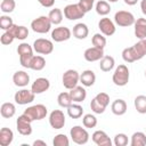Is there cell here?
Segmentation results:
<instances>
[{"label": "cell", "mask_w": 146, "mask_h": 146, "mask_svg": "<svg viewBox=\"0 0 146 146\" xmlns=\"http://www.w3.org/2000/svg\"><path fill=\"white\" fill-rule=\"evenodd\" d=\"M33 46H30L26 42H22L21 44H18L17 47V54L19 55V63L23 67L25 68H30L32 58H33Z\"/></svg>", "instance_id": "6da1fadb"}, {"label": "cell", "mask_w": 146, "mask_h": 146, "mask_svg": "<svg viewBox=\"0 0 146 146\" xmlns=\"http://www.w3.org/2000/svg\"><path fill=\"white\" fill-rule=\"evenodd\" d=\"M129 79H130L129 68L124 64L119 65L115 68V71L113 73V76H112L113 83L115 86H117V87H124V86H127L128 82H129Z\"/></svg>", "instance_id": "7a4b0ae2"}, {"label": "cell", "mask_w": 146, "mask_h": 146, "mask_svg": "<svg viewBox=\"0 0 146 146\" xmlns=\"http://www.w3.org/2000/svg\"><path fill=\"white\" fill-rule=\"evenodd\" d=\"M51 25L52 24L48 16H40L31 22L32 31L35 33H40V34H44V33L49 32L51 29Z\"/></svg>", "instance_id": "3957f363"}, {"label": "cell", "mask_w": 146, "mask_h": 146, "mask_svg": "<svg viewBox=\"0 0 146 146\" xmlns=\"http://www.w3.org/2000/svg\"><path fill=\"white\" fill-rule=\"evenodd\" d=\"M70 136L73 143L78 145H84L89 140V132L86 128H82L81 125H74L70 130Z\"/></svg>", "instance_id": "277c9868"}, {"label": "cell", "mask_w": 146, "mask_h": 146, "mask_svg": "<svg viewBox=\"0 0 146 146\" xmlns=\"http://www.w3.org/2000/svg\"><path fill=\"white\" fill-rule=\"evenodd\" d=\"M24 114H26L32 121H40L42 119H44L48 114V110L44 105L42 104H36L33 106L27 107L24 111Z\"/></svg>", "instance_id": "5b68a950"}, {"label": "cell", "mask_w": 146, "mask_h": 146, "mask_svg": "<svg viewBox=\"0 0 146 146\" xmlns=\"http://www.w3.org/2000/svg\"><path fill=\"white\" fill-rule=\"evenodd\" d=\"M79 81H80V74H79V72L76 70H72V68L65 71L64 74H63V78H62L63 86L66 89H68V90H71L74 87H76L78 83H79Z\"/></svg>", "instance_id": "8992f818"}, {"label": "cell", "mask_w": 146, "mask_h": 146, "mask_svg": "<svg viewBox=\"0 0 146 146\" xmlns=\"http://www.w3.org/2000/svg\"><path fill=\"white\" fill-rule=\"evenodd\" d=\"M33 49L36 54L49 55L54 51V43H52V41H50L48 39L39 38L33 42Z\"/></svg>", "instance_id": "52a82bcc"}, {"label": "cell", "mask_w": 146, "mask_h": 146, "mask_svg": "<svg viewBox=\"0 0 146 146\" xmlns=\"http://www.w3.org/2000/svg\"><path fill=\"white\" fill-rule=\"evenodd\" d=\"M135 16L127 10H119L115 13L114 15V22L116 25L122 26V27H127V26H131L135 24Z\"/></svg>", "instance_id": "ba28073f"}, {"label": "cell", "mask_w": 146, "mask_h": 146, "mask_svg": "<svg viewBox=\"0 0 146 146\" xmlns=\"http://www.w3.org/2000/svg\"><path fill=\"white\" fill-rule=\"evenodd\" d=\"M32 120L26 115V114H22L18 116L17 121H16V128L17 131L22 135V136H30L32 133Z\"/></svg>", "instance_id": "9c48e42d"}, {"label": "cell", "mask_w": 146, "mask_h": 146, "mask_svg": "<svg viewBox=\"0 0 146 146\" xmlns=\"http://www.w3.org/2000/svg\"><path fill=\"white\" fill-rule=\"evenodd\" d=\"M84 14L86 13L81 9L79 3H71V5L65 6V8H64V16L68 21L80 19V18H82L84 16Z\"/></svg>", "instance_id": "30bf717a"}, {"label": "cell", "mask_w": 146, "mask_h": 146, "mask_svg": "<svg viewBox=\"0 0 146 146\" xmlns=\"http://www.w3.org/2000/svg\"><path fill=\"white\" fill-rule=\"evenodd\" d=\"M35 94L32 90L29 89H21L15 92L14 95V100L18 105H27L34 100Z\"/></svg>", "instance_id": "8fae6325"}, {"label": "cell", "mask_w": 146, "mask_h": 146, "mask_svg": "<svg viewBox=\"0 0 146 146\" xmlns=\"http://www.w3.org/2000/svg\"><path fill=\"white\" fill-rule=\"evenodd\" d=\"M49 124L52 129H62L65 125V114L60 110H54L49 114Z\"/></svg>", "instance_id": "7c38bea8"}, {"label": "cell", "mask_w": 146, "mask_h": 146, "mask_svg": "<svg viewBox=\"0 0 146 146\" xmlns=\"http://www.w3.org/2000/svg\"><path fill=\"white\" fill-rule=\"evenodd\" d=\"M72 36V31L66 26H58L51 31V39L55 42L67 41Z\"/></svg>", "instance_id": "4fadbf2b"}, {"label": "cell", "mask_w": 146, "mask_h": 146, "mask_svg": "<svg viewBox=\"0 0 146 146\" xmlns=\"http://www.w3.org/2000/svg\"><path fill=\"white\" fill-rule=\"evenodd\" d=\"M98 29L100 30V33L104 34L105 36H111L116 31L115 24L108 17H103V18L99 19V22H98Z\"/></svg>", "instance_id": "5bb4252c"}, {"label": "cell", "mask_w": 146, "mask_h": 146, "mask_svg": "<svg viewBox=\"0 0 146 146\" xmlns=\"http://www.w3.org/2000/svg\"><path fill=\"white\" fill-rule=\"evenodd\" d=\"M83 57L87 62H97L100 60L104 57V49L97 48V47H90L84 50Z\"/></svg>", "instance_id": "9a60e30c"}, {"label": "cell", "mask_w": 146, "mask_h": 146, "mask_svg": "<svg viewBox=\"0 0 146 146\" xmlns=\"http://www.w3.org/2000/svg\"><path fill=\"white\" fill-rule=\"evenodd\" d=\"M49 88H50V82H49V80L47 78H38V79L34 80V82L31 86V90L35 95L43 94Z\"/></svg>", "instance_id": "2e32d148"}, {"label": "cell", "mask_w": 146, "mask_h": 146, "mask_svg": "<svg viewBox=\"0 0 146 146\" xmlns=\"http://www.w3.org/2000/svg\"><path fill=\"white\" fill-rule=\"evenodd\" d=\"M91 139L92 141L97 145V146H112V140L111 138L107 136V133L103 130H96L92 135H91Z\"/></svg>", "instance_id": "e0dca14e"}, {"label": "cell", "mask_w": 146, "mask_h": 146, "mask_svg": "<svg viewBox=\"0 0 146 146\" xmlns=\"http://www.w3.org/2000/svg\"><path fill=\"white\" fill-rule=\"evenodd\" d=\"M13 82L16 87L24 88L30 83V75L25 71H16L13 75Z\"/></svg>", "instance_id": "ac0fdd59"}, {"label": "cell", "mask_w": 146, "mask_h": 146, "mask_svg": "<svg viewBox=\"0 0 146 146\" xmlns=\"http://www.w3.org/2000/svg\"><path fill=\"white\" fill-rule=\"evenodd\" d=\"M72 34L75 39L78 40H83L88 36L89 34V29L88 26L84 24V23H78L73 26V31H72Z\"/></svg>", "instance_id": "d6986e66"}, {"label": "cell", "mask_w": 146, "mask_h": 146, "mask_svg": "<svg viewBox=\"0 0 146 146\" xmlns=\"http://www.w3.org/2000/svg\"><path fill=\"white\" fill-rule=\"evenodd\" d=\"M135 35L139 40L146 39V18H138L135 21Z\"/></svg>", "instance_id": "ffe728a7"}, {"label": "cell", "mask_w": 146, "mask_h": 146, "mask_svg": "<svg viewBox=\"0 0 146 146\" xmlns=\"http://www.w3.org/2000/svg\"><path fill=\"white\" fill-rule=\"evenodd\" d=\"M80 82L84 87H91L96 82V74L91 70H86L80 74Z\"/></svg>", "instance_id": "44dd1931"}, {"label": "cell", "mask_w": 146, "mask_h": 146, "mask_svg": "<svg viewBox=\"0 0 146 146\" xmlns=\"http://www.w3.org/2000/svg\"><path fill=\"white\" fill-rule=\"evenodd\" d=\"M70 95H71V98L74 103H82L87 97V91L83 87L76 86L70 90Z\"/></svg>", "instance_id": "7402d4cb"}, {"label": "cell", "mask_w": 146, "mask_h": 146, "mask_svg": "<svg viewBox=\"0 0 146 146\" xmlns=\"http://www.w3.org/2000/svg\"><path fill=\"white\" fill-rule=\"evenodd\" d=\"M111 111L114 115L121 116L127 112V103L123 99H115L111 105Z\"/></svg>", "instance_id": "603a6c76"}, {"label": "cell", "mask_w": 146, "mask_h": 146, "mask_svg": "<svg viewBox=\"0 0 146 146\" xmlns=\"http://www.w3.org/2000/svg\"><path fill=\"white\" fill-rule=\"evenodd\" d=\"M14 140V132L9 128H1L0 130V145L9 146Z\"/></svg>", "instance_id": "cb8c5ba5"}, {"label": "cell", "mask_w": 146, "mask_h": 146, "mask_svg": "<svg viewBox=\"0 0 146 146\" xmlns=\"http://www.w3.org/2000/svg\"><path fill=\"white\" fill-rule=\"evenodd\" d=\"M9 30L15 35V38L18 39V40H25L29 36V30L24 25H16V24H14Z\"/></svg>", "instance_id": "d4e9b609"}, {"label": "cell", "mask_w": 146, "mask_h": 146, "mask_svg": "<svg viewBox=\"0 0 146 146\" xmlns=\"http://www.w3.org/2000/svg\"><path fill=\"white\" fill-rule=\"evenodd\" d=\"M115 65V60L112 56L110 55H104V57L99 60V68L103 71V72H110L113 70Z\"/></svg>", "instance_id": "484cf974"}, {"label": "cell", "mask_w": 146, "mask_h": 146, "mask_svg": "<svg viewBox=\"0 0 146 146\" xmlns=\"http://www.w3.org/2000/svg\"><path fill=\"white\" fill-rule=\"evenodd\" d=\"M0 113H1V116L5 117V119H10L15 115L16 113V107L13 103L10 102H7V103H3L0 107Z\"/></svg>", "instance_id": "4316f807"}, {"label": "cell", "mask_w": 146, "mask_h": 146, "mask_svg": "<svg viewBox=\"0 0 146 146\" xmlns=\"http://www.w3.org/2000/svg\"><path fill=\"white\" fill-rule=\"evenodd\" d=\"M122 58L127 63H133L136 60H139V57L135 50L133 47H128L122 50Z\"/></svg>", "instance_id": "83f0119b"}, {"label": "cell", "mask_w": 146, "mask_h": 146, "mask_svg": "<svg viewBox=\"0 0 146 146\" xmlns=\"http://www.w3.org/2000/svg\"><path fill=\"white\" fill-rule=\"evenodd\" d=\"M82 114H83V107L79 103H75V104L72 103L67 107V115L71 119H80Z\"/></svg>", "instance_id": "f1b7e54d"}, {"label": "cell", "mask_w": 146, "mask_h": 146, "mask_svg": "<svg viewBox=\"0 0 146 146\" xmlns=\"http://www.w3.org/2000/svg\"><path fill=\"white\" fill-rule=\"evenodd\" d=\"M131 146H146V133L141 131L133 132L130 140Z\"/></svg>", "instance_id": "f546056e"}, {"label": "cell", "mask_w": 146, "mask_h": 146, "mask_svg": "<svg viewBox=\"0 0 146 146\" xmlns=\"http://www.w3.org/2000/svg\"><path fill=\"white\" fill-rule=\"evenodd\" d=\"M63 16H64V13L59 8H54L48 14L49 19H50L51 24H54V25H59L63 21Z\"/></svg>", "instance_id": "4dcf8cb0"}, {"label": "cell", "mask_w": 146, "mask_h": 146, "mask_svg": "<svg viewBox=\"0 0 146 146\" xmlns=\"http://www.w3.org/2000/svg\"><path fill=\"white\" fill-rule=\"evenodd\" d=\"M95 9H96V13H97L98 15H100V16H106V15H108L110 11H111V6H110V2H107V1H105V0H99V1H97Z\"/></svg>", "instance_id": "1f68e13d"}, {"label": "cell", "mask_w": 146, "mask_h": 146, "mask_svg": "<svg viewBox=\"0 0 146 146\" xmlns=\"http://www.w3.org/2000/svg\"><path fill=\"white\" fill-rule=\"evenodd\" d=\"M44 66H46V59L40 55H36V56L34 55L32 58L30 68L33 71H41L44 68Z\"/></svg>", "instance_id": "d6a6232c"}, {"label": "cell", "mask_w": 146, "mask_h": 146, "mask_svg": "<svg viewBox=\"0 0 146 146\" xmlns=\"http://www.w3.org/2000/svg\"><path fill=\"white\" fill-rule=\"evenodd\" d=\"M57 103H58V105H59L60 107L67 108V107L73 103V100H72V98H71V95H70V91H68V92H67V91L60 92V94L57 96Z\"/></svg>", "instance_id": "836d02e7"}, {"label": "cell", "mask_w": 146, "mask_h": 146, "mask_svg": "<svg viewBox=\"0 0 146 146\" xmlns=\"http://www.w3.org/2000/svg\"><path fill=\"white\" fill-rule=\"evenodd\" d=\"M133 104H135V108L138 113L146 114V96H144V95L137 96L133 100Z\"/></svg>", "instance_id": "e575fe53"}, {"label": "cell", "mask_w": 146, "mask_h": 146, "mask_svg": "<svg viewBox=\"0 0 146 146\" xmlns=\"http://www.w3.org/2000/svg\"><path fill=\"white\" fill-rule=\"evenodd\" d=\"M91 43H92L94 47L104 49L105 46H106V38H105L104 34H102V33H96V34H94V36L91 38Z\"/></svg>", "instance_id": "d590c367"}, {"label": "cell", "mask_w": 146, "mask_h": 146, "mask_svg": "<svg viewBox=\"0 0 146 146\" xmlns=\"http://www.w3.org/2000/svg\"><path fill=\"white\" fill-rule=\"evenodd\" d=\"M82 124L84 128H95L97 125V117L94 114H84L82 117Z\"/></svg>", "instance_id": "8d00e7d4"}, {"label": "cell", "mask_w": 146, "mask_h": 146, "mask_svg": "<svg viewBox=\"0 0 146 146\" xmlns=\"http://www.w3.org/2000/svg\"><path fill=\"white\" fill-rule=\"evenodd\" d=\"M16 2L15 0H2L0 5V9L3 14H10L15 10Z\"/></svg>", "instance_id": "74e56055"}, {"label": "cell", "mask_w": 146, "mask_h": 146, "mask_svg": "<svg viewBox=\"0 0 146 146\" xmlns=\"http://www.w3.org/2000/svg\"><path fill=\"white\" fill-rule=\"evenodd\" d=\"M139 57V59H141L144 56H146V39H141L138 42H136L132 46Z\"/></svg>", "instance_id": "f35d334b"}, {"label": "cell", "mask_w": 146, "mask_h": 146, "mask_svg": "<svg viewBox=\"0 0 146 146\" xmlns=\"http://www.w3.org/2000/svg\"><path fill=\"white\" fill-rule=\"evenodd\" d=\"M52 145L54 146H68L70 145V140L68 137L64 133H58L52 139Z\"/></svg>", "instance_id": "ab89813d"}, {"label": "cell", "mask_w": 146, "mask_h": 146, "mask_svg": "<svg viewBox=\"0 0 146 146\" xmlns=\"http://www.w3.org/2000/svg\"><path fill=\"white\" fill-rule=\"evenodd\" d=\"M14 25V22H13V18L8 15H2L0 16V29L3 30V31H7L9 30L11 26Z\"/></svg>", "instance_id": "60d3db41"}, {"label": "cell", "mask_w": 146, "mask_h": 146, "mask_svg": "<svg viewBox=\"0 0 146 146\" xmlns=\"http://www.w3.org/2000/svg\"><path fill=\"white\" fill-rule=\"evenodd\" d=\"M90 108H91V111L95 113V114H103L104 112H105V110H106V107H104L95 97L91 99V102H90Z\"/></svg>", "instance_id": "b9f144b4"}, {"label": "cell", "mask_w": 146, "mask_h": 146, "mask_svg": "<svg viewBox=\"0 0 146 146\" xmlns=\"http://www.w3.org/2000/svg\"><path fill=\"white\" fill-rule=\"evenodd\" d=\"M15 39H16V38H15V35L11 33V31H10V30H7V31H5V32L2 33V35H1V38H0V41H1L2 44L8 46V44L13 43V41H14Z\"/></svg>", "instance_id": "7bdbcfd3"}, {"label": "cell", "mask_w": 146, "mask_h": 146, "mask_svg": "<svg viewBox=\"0 0 146 146\" xmlns=\"http://www.w3.org/2000/svg\"><path fill=\"white\" fill-rule=\"evenodd\" d=\"M128 136L125 133H117L115 135L114 137V140H113V144L115 146H127L128 145Z\"/></svg>", "instance_id": "ee69618b"}, {"label": "cell", "mask_w": 146, "mask_h": 146, "mask_svg": "<svg viewBox=\"0 0 146 146\" xmlns=\"http://www.w3.org/2000/svg\"><path fill=\"white\" fill-rule=\"evenodd\" d=\"M95 98L104 106V107H107L108 104H110V96L106 94V92H99L95 96Z\"/></svg>", "instance_id": "f6af8a7d"}, {"label": "cell", "mask_w": 146, "mask_h": 146, "mask_svg": "<svg viewBox=\"0 0 146 146\" xmlns=\"http://www.w3.org/2000/svg\"><path fill=\"white\" fill-rule=\"evenodd\" d=\"M94 0H79V6L81 7V9L84 11V13H88L94 7Z\"/></svg>", "instance_id": "bcb514c9"}, {"label": "cell", "mask_w": 146, "mask_h": 146, "mask_svg": "<svg viewBox=\"0 0 146 146\" xmlns=\"http://www.w3.org/2000/svg\"><path fill=\"white\" fill-rule=\"evenodd\" d=\"M38 1H39V3H40L41 6H43V7H46V8H50V7H52L54 3H55V0H38Z\"/></svg>", "instance_id": "7dc6e473"}, {"label": "cell", "mask_w": 146, "mask_h": 146, "mask_svg": "<svg viewBox=\"0 0 146 146\" xmlns=\"http://www.w3.org/2000/svg\"><path fill=\"white\" fill-rule=\"evenodd\" d=\"M140 9H141V13L144 15H146V0H141V2H140Z\"/></svg>", "instance_id": "c3c4849f"}, {"label": "cell", "mask_w": 146, "mask_h": 146, "mask_svg": "<svg viewBox=\"0 0 146 146\" xmlns=\"http://www.w3.org/2000/svg\"><path fill=\"white\" fill-rule=\"evenodd\" d=\"M33 146H47V144H46V141L38 139V140H35V141L33 143Z\"/></svg>", "instance_id": "681fc988"}, {"label": "cell", "mask_w": 146, "mask_h": 146, "mask_svg": "<svg viewBox=\"0 0 146 146\" xmlns=\"http://www.w3.org/2000/svg\"><path fill=\"white\" fill-rule=\"evenodd\" d=\"M123 1H124V3L128 5V6H133V5H136V3L138 2V0H123Z\"/></svg>", "instance_id": "f907efd6"}, {"label": "cell", "mask_w": 146, "mask_h": 146, "mask_svg": "<svg viewBox=\"0 0 146 146\" xmlns=\"http://www.w3.org/2000/svg\"><path fill=\"white\" fill-rule=\"evenodd\" d=\"M119 0H107V2H117Z\"/></svg>", "instance_id": "816d5d0a"}, {"label": "cell", "mask_w": 146, "mask_h": 146, "mask_svg": "<svg viewBox=\"0 0 146 146\" xmlns=\"http://www.w3.org/2000/svg\"><path fill=\"white\" fill-rule=\"evenodd\" d=\"M145 78H146V71H145Z\"/></svg>", "instance_id": "f5cc1de1"}, {"label": "cell", "mask_w": 146, "mask_h": 146, "mask_svg": "<svg viewBox=\"0 0 146 146\" xmlns=\"http://www.w3.org/2000/svg\"><path fill=\"white\" fill-rule=\"evenodd\" d=\"M145 130H146V128H145Z\"/></svg>", "instance_id": "db71d44e"}, {"label": "cell", "mask_w": 146, "mask_h": 146, "mask_svg": "<svg viewBox=\"0 0 146 146\" xmlns=\"http://www.w3.org/2000/svg\"><path fill=\"white\" fill-rule=\"evenodd\" d=\"M94 1H95V0H94Z\"/></svg>", "instance_id": "11a10c76"}]
</instances>
